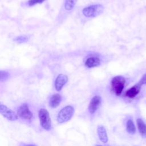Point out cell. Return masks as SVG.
<instances>
[{"label":"cell","mask_w":146,"mask_h":146,"mask_svg":"<svg viewBox=\"0 0 146 146\" xmlns=\"http://www.w3.org/2000/svg\"><path fill=\"white\" fill-rule=\"evenodd\" d=\"M125 83V78L120 75L115 76L111 80V89L116 96H120L124 89Z\"/></svg>","instance_id":"obj_1"},{"label":"cell","mask_w":146,"mask_h":146,"mask_svg":"<svg viewBox=\"0 0 146 146\" xmlns=\"http://www.w3.org/2000/svg\"><path fill=\"white\" fill-rule=\"evenodd\" d=\"M74 113V108L71 106H67L58 113L57 121L59 123H63L70 120Z\"/></svg>","instance_id":"obj_2"},{"label":"cell","mask_w":146,"mask_h":146,"mask_svg":"<svg viewBox=\"0 0 146 146\" xmlns=\"http://www.w3.org/2000/svg\"><path fill=\"white\" fill-rule=\"evenodd\" d=\"M104 7L100 4L93 5L83 9V14L86 17H95L103 13Z\"/></svg>","instance_id":"obj_3"},{"label":"cell","mask_w":146,"mask_h":146,"mask_svg":"<svg viewBox=\"0 0 146 146\" xmlns=\"http://www.w3.org/2000/svg\"><path fill=\"white\" fill-rule=\"evenodd\" d=\"M40 123L42 128L49 131L51 128V120L48 112L44 108H41L38 113Z\"/></svg>","instance_id":"obj_4"},{"label":"cell","mask_w":146,"mask_h":146,"mask_svg":"<svg viewBox=\"0 0 146 146\" xmlns=\"http://www.w3.org/2000/svg\"><path fill=\"white\" fill-rule=\"evenodd\" d=\"M0 112L1 115L10 121H15L18 119V115L11 110L4 104L0 105Z\"/></svg>","instance_id":"obj_5"},{"label":"cell","mask_w":146,"mask_h":146,"mask_svg":"<svg viewBox=\"0 0 146 146\" xmlns=\"http://www.w3.org/2000/svg\"><path fill=\"white\" fill-rule=\"evenodd\" d=\"M17 115L19 117L25 120H30L33 117V113L30 111L28 104H22L17 110Z\"/></svg>","instance_id":"obj_6"},{"label":"cell","mask_w":146,"mask_h":146,"mask_svg":"<svg viewBox=\"0 0 146 146\" xmlns=\"http://www.w3.org/2000/svg\"><path fill=\"white\" fill-rule=\"evenodd\" d=\"M102 98L98 95L94 96L91 100L88 106V111L91 114H94L101 104Z\"/></svg>","instance_id":"obj_7"},{"label":"cell","mask_w":146,"mask_h":146,"mask_svg":"<svg viewBox=\"0 0 146 146\" xmlns=\"http://www.w3.org/2000/svg\"><path fill=\"white\" fill-rule=\"evenodd\" d=\"M68 81V78L66 75L63 74H59L56 78L55 82V87L56 91H60L63 86Z\"/></svg>","instance_id":"obj_8"},{"label":"cell","mask_w":146,"mask_h":146,"mask_svg":"<svg viewBox=\"0 0 146 146\" xmlns=\"http://www.w3.org/2000/svg\"><path fill=\"white\" fill-rule=\"evenodd\" d=\"M141 86L137 83L129 89H128L125 92V96L129 98H134L140 92Z\"/></svg>","instance_id":"obj_9"},{"label":"cell","mask_w":146,"mask_h":146,"mask_svg":"<svg viewBox=\"0 0 146 146\" xmlns=\"http://www.w3.org/2000/svg\"><path fill=\"white\" fill-rule=\"evenodd\" d=\"M97 133L99 139L102 142L106 143L108 141V136L104 127L99 125L97 128Z\"/></svg>","instance_id":"obj_10"},{"label":"cell","mask_w":146,"mask_h":146,"mask_svg":"<svg viewBox=\"0 0 146 146\" xmlns=\"http://www.w3.org/2000/svg\"><path fill=\"white\" fill-rule=\"evenodd\" d=\"M62 100V96L58 94H54L49 100V106L51 108H56L59 106Z\"/></svg>","instance_id":"obj_11"},{"label":"cell","mask_w":146,"mask_h":146,"mask_svg":"<svg viewBox=\"0 0 146 146\" xmlns=\"http://www.w3.org/2000/svg\"><path fill=\"white\" fill-rule=\"evenodd\" d=\"M100 63V60L99 59V58L95 57V56H92L88 58L86 62H85V65L86 67L88 68H92L98 66Z\"/></svg>","instance_id":"obj_12"},{"label":"cell","mask_w":146,"mask_h":146,"mask_svg":"<svg viewBox=\"0 0 146 146\" xmlns=\"http://www.w3.org/2000/svg\"><path fill=\"white\" fill-rule=\"evenodd\" d=\"M136 123L140 134L143 137H146V124L141 119H137Z\"/></svg>","instance_id":"obj_13"},{"label":"cell","mask_w":146,"mask_h":146,"mask_svg":"<svg viewBox=\"0 0 146 146\" xmlns=\"http://www.w3.org/2000/svg\"><path fill=\"white\" fill-rule=\"evenodd\" d=\"M126 130L129 134H134L136 132V128L133 121L129 119L126 123Z\"/></svg>","instance_id":"obj_14"},{"label":"cell","mask_w":146,"mask_h":146,"mask_svg":"<svg viewBox=\"0 0 146 146\" xmlns=\"http://www.w3.org/2000/svg\"><path fill=\"white\" fill-rule=\"evenodd\" d=\"M77 0H66L64 3V8L67 10H72Z\"/></svg>","instance_id":"obj_15"},{"label":"cell","mask_w":146,"mask_h":146,"mask_svg":"<svg viewBox=\"0 0 146 146\" xmlns=\"http://www.w3.org/2000/svg\"><path fill=\"white\" fill-rule=\"evenodd\" d=\"M9 73L6 71H1L0 72V79H1V82H5L6 81L8 78H9Z\"/></svg>","instance_id":"obj_16"},{"label":"cell","mask_w":146,"mask_h":146,"mask_svg":"<svg viewBox=\"0 0 146 146\" xmlns=\"http://www.w3.org/2000/svg\"><path fill=\"white\" fill-rule=\"evenodd\" d=\"M15 40L18 43H24L28 40V37L25 35L19 36L15 39Z\"/></svg>","instance_id":"obj_17"},{"label":"cell","mask_w":146,"mask_h":146,"mask_svg":"<svg viewBox=\"0 0 146 146\" xmlns=\"http://www.w3.org/2000/svg\"><path fill=\"white\" fill-rule=\"evenodd\" d=\"M45 0H29L28 1V4L30 6H34L36 4L42 3Z\"/></svg>","instance_id":"obj_18"},{"label":"cell","mask_w":146,"mask_h":146,"mask_svg":"<svg viewBox=\"0 0 146 146\" xmlns=\"http://www.w3.org/2000/svg\"><path fill=\"white\" fill-rule=\"evenodd\" d=\"M141 86L143 84H146V74H145L142 78H141V79L139 80V82H138Z\"/></svg>","instance_id":"obj_19"},{"label":"cell","mask_w":146,"mask_h":146,"mask_svg":"<svg viewBox=\"0 0 146 146\" xmlns=\"http://www.w3.org/2000/svg\"><path fill=\"white\" fill-rule=\"evenodd\" d=\"M26 146H36V145H32V144H29V145H26Z\"/></svg>","instance_id":"obj_20"},{"label":"cell","mask_w":146,"mask_h":146,"mask_svg":"<svg viewBox=\"0 0 146 146\" xmlns=\"http://www.w3.org/2000/svg\"><path fill=\"white\" fill-rule=\"evenodd\" d=\"M96 146H101V145H96Z\"/></svg>","instance_id":"obj_21"}]
</instances>
